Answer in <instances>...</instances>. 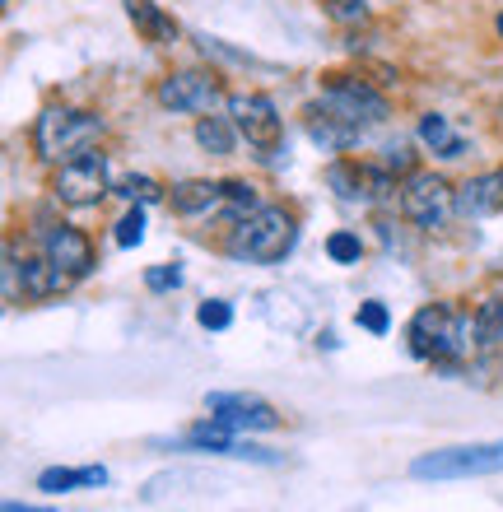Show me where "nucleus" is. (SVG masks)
Returning a JSON list of instances; mask_svg holds the SVG:
<instances>
[{
	"mask_svg": "<svg viewBox=\"0 0 503 512\" xmlns=\"http://www.w3.org/2000/svg\"><path fill=\"white\" fill-rule=\"evenodd\" d=\"M98 135H103V122H98L94 112H80V108H47L33 126V149H38V159L47 163H70L89 154L98 145Z\"/></svg>",
	"mask_w": 503,
	"mask_h": 512,
	"instance_id": "2",
	"label": "nucleus"
},
{
	"mask_svg": "<svg viewBox=\"0 0 503 512\" xmlns=\"http://www.w3.org/2000/svg\"><path fill=\"white\" fill-rule=\"evenodd\" d=\"M42 256L61 266L70 280H84L89 270H94V247L84 238L80 229H70V224H52V229H42Z\"/></svg>",
	"mask_w": 503,
	"mask_h": 512,
	"instance_id": "11",
	"label": "nucleus"
},
{
	"mask_svg": "<svg viewBox=\"0 0 503 512\" xmlns=\"http://www.w3.org/2000/svg\"><path fill=\"white\" fill-rule=\"evenodd\" d=\"M471 336H476L480 350H494V345H503V298L480 303V312L471 317Z\"/></svg>",
	"mask_w": 503,
	"mask_h": 512,
	"instance_id": "20",
	"label": "nucleus"
},
{
	"mask_svg": "<svg viewBox=\"0 0 503 512\" xmlns=\"http://www.w3.org/2000/svg\"><path fill=\"white\" fill-rule=\"evenodd\" d=\"M108 485V471L103 466H84V471H61V466H52V471L38 475V489L42 494H66V489H98Z\"/></svg>",
	"mask_w": 503,
	"mask_h": 512,
	"instance_id": "17",
	"label": "nucleus"
},
{
	"mask_svg": "<svg viewBox=\"0 0 503 512\" xmlns=\"http://www.w3.org/2000/svg\"><path fill=\"white\" fill-rule=\"evenodd\" d=\"M327 10H331V19H340V24H359L364 19V0H327Z\"/></svg>",
	"mask_w": 503,
	"mask_h": 512,
	"instance_id": "29",
	"label": "nucleus"
},
{
	"mask_svg": "<svg viewBox=\"0 0 503 512\" xmlns=\"http://www.w3.org/2000/svg\"><path fill=\"white\" fill-rule=\"evenodd\" d=\"M112 238H117V247H140L145 243V215H140V210H126V215L117 219V233H112Z\"/></svg>",
	"mask_w": 503,
	"mask_h": 512,
	"instance_id": "24",
	"label": "nucleus"
},
{
	"mask_svg": "<svg viewBox=\"0 0 503 512\" xmlns=\"http://www.w3.org/2000/svg\"><path fill=\"white\" fill-rule=\"evenodd\" d=\"M503 471V438L499 443H471V447H443L410 466L415 480H471V475H499Z\"/></svg>",
	"mask_w": 503,
	"mask_h": 512,
	"instance_id": "5",
	"label": "nucleus"
},
{
	"mask_svg": "<svg viewBox=\"0 0 503 512\" xmlns=\"http://www.w3.org/2000/svg\"><path fill=\"white\" fill-rule=\"evenodd\" d=\"M19 275H24V294L28 298H47V294L70 289V275L61 266H52L47 256H28L24 266H19Z\"/></svg>",
	"mask_w": 503,
	"mask_h": 512,
	"instance_id": "14",
	"label": "nucleus"
},
{
	"mask_svg": "<svg viewBox=\"0 0 503 512\" xmlns=\"http://www.w3.org/2000/svg\"><path fill=\"white\" fill-rule=\"evenodd\" d=\"M406 340H410V354H415V359L452 368L466 350H471L476 336H471V322H466L462 312H452L448 303H429V308H420L410 317Z\"/></svg>",
	"mask_w": 503,
	"mask_h": 512,
	"instance_id": "1",
	"label": "nucleus"
},
{
	"mask_svg": "<svg viewBox=\"0 0 503 512\" xmlns=\"http://www.w3.org/2000/svg\"><path fill=\"white\" fill-rule=\"evenodd\" d=\"M229 117L257 154L280 149V112H275V103L266 94H229Z\"/></svg>",
	"mask_w": 503,
	"mask_h": 512,
	"instance_id": "8",
	"label": "nucleus"
},
{
	"mask_svg": "<svg viewBox=\"0 0 503 512\" xmlns=\"http://www.w3.org/2000/svg\"><path fill=\"white\" fill-rule=\"evenodd\" d=\"M420 140L434 149V154H443V159H462V149H466V140L452 131V122L443 117V112H429V117H420Z\"/></svg>",
	"mask_w": 503,
	"mask_h": 512,
	"instance_id": "18",
	"label": "nucleus"
},
{
	"mask_svg": "<svg viewBox=\"0 0 503 512\" xmlns=\"http://www.w3.org/2000/svg\"><path fill=\"white\" fill-rule=\"evenodd\" d=\"M359 326H364L368 336H387V331H392V312H387V303H359Z\"/></svg>",
	"mask_w": 503,
	"mask_h": 512,
	"instance_id": "25",
	"label": "nucleus"
},
{
	"mask_svg": "<svg viewBox=\"0 0 503 512\" xmlns=\"http://www.w3.org/2000/svg\"><path fill=\"white\" fill-rule=\"evenodd\" d=\"M457 215H462V219L503 215V182H499V173L471 177V182L457 191Z\"/></svg>",
	"mask_w": 503,
	"mask_h": 512,
	"instance_id": "12",
	"label": "nucleus"
},
{
	"mask_svg": "<svg viewBox=\"0 0 503 512\" xmlns=\"http://www.w3.org/2000/svg\"><path fill=\"white\" fill-rule=\"evenodd\" d=\"M382 168L387 173H415V154H410V145H387L382 149Z\"/></svg>",
	"mask_w": 503,
	"mask_h": 512,
	"instance_id": "27",
	"label": "nucleus"
},
{
	"mask_svg": "<svg viewBox=\"0 0 503 512\" xmlns=\"http://www.w3.org/2000/svg\"><path fill=\"white\" fill-rule=\"evenodd\" d=\"M308 135H313L322 149H350V145H359V131H354V126H345V122H336V117H331V112H322L317 103L308 108Z\"/></svg>",
	"mask_w": 503,
	"mask_h": 512,
	"instance_id": "16",
	"label": "nucleus"
},
{
	"mask_svg": "<svg viewBox=\"0 0 503 512\" xmlns=\"http://www.w3.org/2000/svg\"><path fill=\"white\" fill-rule=\"evenodd\" d=\"M52 196L61 205H75V210L98 205L108 196V159H103L98 149H89L80 159L61 163V173H56V182H52Z\"/></svg>",
	"mask_w": 503,
	"mask_h": 512,
	"instance_id": "7",
	"label": "nucleus"
},
{
	"mask_svg": "<svg viewBox=\"0 0 503 512\" xmlns=\"http://www.w3.org/2000/svg\"><path fill=\"white\" fill-rule=\"evenodd\" d=\"M401 210L415 229H443L448 215L457 210V191L443 182L438 173H410L406 187H401Z\"/></svg>",
	"mask_w": 503,
	"mask_h": 512,
	"instance_id": "6",
	"label": "nucleus"
},
{
	"mask_svg": "<svg viewBox=\"0 0 503 512\" xmlns=\"http://www.w3.org/2000/svg\"><path fill=\"white\" fill-rule=\"evenodd\" d=\"M205 405H210V419H219V424H224V429H233V433H275V429H280L275 405H266L261 396H243V391H215Z\"/></svg>",
	"mask_w": 503,
	"mask_h": 512,
	"instance_id": "9",
	"label": "nucleus"
},
{
	"mask_svg": "<svg viewBox=\"0 0 503 512\" xmlns=\"http://www.w3.org/2000/svg\"><path fill=\"white\" fill-rule=\"evenodd\" d=\"M168 201H173L177 215H215L219 205H224V182H205V177H191V182H177L168 191Z\"/></svg>",
	"mask_w": 503,
	"mask_h": 512,
	"instance_id": "13",
	"label": "nucleus"
},
{
	"mask_svg": "<svg viewBox=\"0 0 503 512\" xmlns=\"http://www.w3.org/2000/svg\"><path fill=\"white\" fill-rule=\"evenodd\" d=\"M126 14H131V24L145 33V42H173L177 38V19L173 14H164L154 0H126Z\"/></svg>",
	"mask_w": 503,
	"mask_h": 512,
	"instance_id": "15",
	"label": "nucleus"
},
{
	"mask_svg": "<svg viewBox=\"0 0 503 512\" xmlns=\"http://www.w3.org/2000/svg\"><path fill=\"white\" fill-rule=\"evenodd\" d=\"M5 512H52V508H24V503H5Z\"/></svg>",
	"mask_w": 503,
	"mask_h": 512,
	"instance_id": "30",
	"label": "nucleus"
},
{
	"mask_svg": "<svg viewBox=\"0 0 503 512\" xmlns=\"http://www.w3.org/2000/svg\"><path fill=\"white\" fill-rule=\"evenodd\" d=\"M196 322H201L205 331H229V326H233V308L224 303V298H205L201 308H196Z\"/></svg>",
	"mask_w": 503,
	"mask_h": 512,
	"instance_id": "23",
	"label": "nucleus"
},
{
	"mask_svg": "<svg viewBox=\"0 0 503 512\" xmlns=\"http://www.w3.org/2000/svg\"><path fill=\"white\" fill-rule=\"evenodd\" d=\"M294 215H285L280 205H261L252 219H243L229 238V256L233 261H257V266H275L294 252Z\"/></svg>",
	"mask_w": 503,
	"mask_h": 512,
	"instance_id": "3",
	"label": "nucleus"
},
{
	"mask_svg": "<svg viewBox=\"0 0 503 512\" xmlns=\"http://www.w3.org/2000/svg\"><path fill=\"white\" fill-rule=\"evenodd\" d=\"M219 80L201 75V70H177L168 80H159V103L173 112H215L219 103Z\"/></svg>",
	"mask_w": 503,
	"mask_h": 512,
	"instance_id": "10",
	"label": "nucleus"
},
{
	"mask_svg": "<svg viewBox=\"0 0 503 512\" xmlns=\"http://www.w3.org/2000/svg\"><path fill=\"white\" fill-rule=\"evenodd\" d=\"M327 182L336 187L340 201H368V168H354V163H331Z\"/></svg>",
	"mask_w": 503,
	"mask_h": 512,
	"instance_id": "21",
	"label": "nucleus"
},
{
	"mask_svg": "<svg viewBox=\"0 0 503 512\" xmlns=\"http://www.w3.org/2000/svg\"><path fill=\"white\" fill-rule=\"evenodd\" d=\"M327 256L336 266H354L359 256H364V243H359V233H331L327 238Z\"/></svg>",
	"mask_w": 503,
	"mask_h": 512,
	"instance_id": "22",
	"label": "nucleus"
},
{
	"mask_svg": "<svg viewBox=\"0 0 503 512\" xmlns=\"http://www.w3.org/2000/svg\"><path fill=\"white\" fill-rule=\"evenodd\" d=\"M499 182H503V168H499Z\"/></svg>",
	"mask_w": 503,
	"mask_h": 512,
	"instance_id": "32",
	"label": "nucleus"
},
{
	"mask_svg": "<svg viewBox=\"0 0 503 512\" xmlns=\"http://www.w3.org/2000/svg\"><path fill=\"white\" fill-rule=\"evenodd\" d=\"M317 108L331 112L336 122L354 126L359 135H364L368 126L387 122V98H382L373 84L350 80V75H331V80L322 84V98H317Z\"/></svg>",
	"mask_w": 503,
	"mask_h": 512,
	"instance_id": "4",
	"label": "nucleus"
},
{
	"mask_svg": "<svg viewBox=\"0 0 503 512\" xmlns=\"http://www.w3.org/2000/svg\"><path fill=\"white\" fill-rule=\"evenodd\" d=\"M499 38H503V14H499Z\"/></svg>",
	"mask_w": 503,
	"mask_h": 512,
	"instance_id": "31",
	"label": "nucleus"
},
{
	"mask_svg": "<svg viewBox=\"0 0 503 512\" xmlns=\"http://www.w3.org/2000/svg\"><path fill=\"white\" fill-rule=\"evenodd\" d=\"M117 191H122L126 201H140V205H150V201H159V196H164L154 177H126V182H122Z\"/></svg>",
	"mask_w": 503,
	"mask_h": 512,
	"instance_id": "26",
	"label": "nucleus"
},
{
	"mask_svg": "<svg viewBox=\"0 0 503 512\" xmlns=\"http://www.w3.org/2000/svg\"><path fill=\"white\" fill-rule=\"evenodd\" d=\"M145 284H150L154 294H168V289H177V284H182V270H177V266H150V270H145Z\"/></svg>",
	"mask_w": 503,
	"mask_h": 512,
	"instance_id": "28",
	"label": "nucleus"
},
{
	"mask_svg": "<svg viewBox=\"0 0 503 512\" xmlns=\"http://www.w3.org/2000/svg\"><path fill=\"white\" fill-rule=\"evenodd\" d=\"M233 140H238V126H233V117H201L196 122V145L205 149V154H215V159H229L233 154Z\"/></svg>",
	"mask_w": 503,
	"mask_h": 512,
	"instance_id": "19",
	"label": "nucleus"
}]
</instances>
